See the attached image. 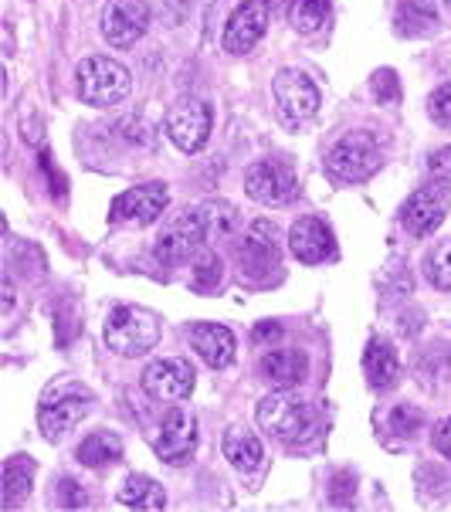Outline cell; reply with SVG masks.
I'll list each match as a JSON object with an SVG mask.
<instances>
[{
  "instance_id": "27",
  "label": "cell",
  "mask_w": 451,
  "mask_h": 512,
  "mask_svg": "<svg viewBox=\"0 0 451 512\" xmlns=\"http://www.w3.org/2000/svg\"><path fill=\"white\" fill-rule=\"evenodd\" d=\"M424 275H428V282L435 285V289L451 292V238L438 241V245L424 255Z\"/></svg>"
},
{
  "instance_id": "17",
  "label": "cell",
  "mask_w": 451,
  "mask_h": 512,
  "mask_svg": "<svg viewBox=\"0 0 451 512\" xmlns=\"http://www.w3.org/2000/svg\"><path fill=\"white\" fill-rule=\"evenodd\" d=\"M289 251L302 265H319L336 255L333 228L323 218H299L289 228Z\"/></svg>"
},
{
  "instance_id": "3",
  "label": "cell",
  "mask_w": 451,
  "mask_h": 512,
  "mask_svg": "<svg viewBox=\"0 0 451 512\" xmlns=\"http://www.w3.org/2000/svg\"><path fill=\"white\" fill-rule=\"evenodd\" d=\"M75 89L78 99L89 102V106H116L133 89V75L116 58L89 55L75 65Z\"/></svg>"
},
{
  "instance_id": "9",
  "label": "cell",
  "mask_w": 451,
  "mask_h": 512,
  "mask_svg": "<svg viewBox=\"0 0 451 512\" xmlns=\"http://www.w3.org/2000/svg\"><path fill=\"white\" fill-rule=\"evenodd\" d=\"M99 31L112 48H133L150 31V7L146 0H106Z\"/></svg>"
},
{
  "instance_id": "32",
  "label": "cell",
  "mask_w": 451,
  "mask_h": 512,
  "mask_svg": "<svg viewBox=\"0 0 451 512\" xmlns=\"http://www.w3.org/2000/svg\"><path fill=\"white\" fill-rule=\"evenodd\" d=\"M58 502L68 509H82V506H89V499H85V492H82V485L72 482V479H62V489H58Z\"/></svg>"
},
{
  "instance_id": "35",
  "label": "cell",
  "mask_w": 451,
  "mask_h": 512,
  "mask_svg": "<svg viewBox=\"0 0 451 512\" xmlns=\"http://www.w3.org/2000/svg\"><path fill=\"white\" fill-rule=\"evenodd\" d=\"M279 336H282V329L275 326V323H262V326L255 329V343H258V346L275 343V340H279Z\"/></svg>"
},
{
  "instance_id": "11",
  "label": "cell",
  "mask_w": 451,
  "mask_h": 512,
  "mask_svg": "<svg viewBox=\"0 0 451 512\" xmlns=\"http://www.w3.org/2000/svg\"><path fill=\"white\" fill-rule=\"evenodd\" d=\"M140 384L153 401H184L197 384V373L190 360L167 357V360H153L150 367L143 370Z\"/></svg>"
},
{
  "instance_id": "34",
  "label": "cell",
  "mask_w": 451,
  "mask_h": 512,
  "mask_svg": "<svg viewBox=\"0 0 451 512\" xmlns=\"http://www.w3.org/2000/svg\"><path fill=\"white\" fill-rule=\"evenodd\" d=\"M435 448H438L445 458H451V414L435 428Z\"/></svg>"
},
{
  "instance_id": "5",
  "label": "cell",
  "mask_w": 451,
  "mask_h": 512,
  "mask_svg": "<svg viewBox=\"0 0 451 512\" xmlns=\"http://www.w3.org/2000/svg\"><path fill=\"white\" fill-rule=\"evenodd\" d=\"M448 207H451V180L435 177L407 197V204L401 207V224L411 234L424 238V234H431L441 221H445Z\"/></svg>"
},
{
  "instance_id": "13",
  "label": "cell",
  "mask_w": 451,
  "mask_h": 512,
  "mask_svg": "<svg viewBox=\"0 0 451 512\" xmlns=\"http://www.w3.org/2000/svg\"><path fill=\"white\" fill-rule=\"evenodd\" d=\"M268 14L272 11H268L265 0H245V4H238L234 14L228 17V24H224L221 48L228 51V55H248V51L265 38Z\"/></svg>"
},
{
  "instance_id": "24",
  "label": "cell",
  "mask_w": 451,
  "mask_h": 512,
  "mask_svg": "<svg viewBox=\"0 0 451 512\" xmlns=\"http://www.w3.org/2000/svg\"><path fill=\"white\" fill-rule=\"evenodd\" d=\"M119 458H123V441H119L116 431H92V435L78 445V462L85 468L116 465Z\"/></svg>"
},
{
  "instance_id": "19",
  "label": "cell",
  "mask_w": 451,
  "mask_h": 512,
  "mask_svg": "<svg viewBox=\"0 0 451 512\" xmlns=\"http://www.w3.org/2000/svg\"><path fill=\"white\" fill-rule=\"evenodd\" d=\"M190 346H194V353L211 370L231 367L234 350H238V343H234V333H231L228 326H218V323H197V326H190Z\"/></svg>"
},
{
  "instance_id": "2",
  "label": "cell",
  "mask_w": 451,
  "mask_h": 512,
  "mask_svg": "<svg viewBox=\"0 0 451 512\" xmlns=\"http://www.w3.org/2000/svg\"><path fill=\"white\" fill-rule=\"evenodd\" d=\"M102 336L119 357H143L160 343V319L143 306H116L109 312Z\"/></svg>"
},
{
  "instance_id": "18",
  "label": "cell",
  "mask_w": 451,
  "mask_h": 512,
  "mask_svg": "<svg viewBox=\"0 0 451 512\" xmlns=\"http://www.w3.org/2000/svg\"><path fill=\"white\" fill-rule=\"evenodd\" d=\"M258 370L272 390H299L309 377V357L302 350H265Z\"/></svg>"
},
{
  "instance_id": "6",
  "label": "cell",
  "mask_w": 451,
  "mask_h": 512,
  "mask_svg": "<svg viewBox=\"0 0 451 512\" xmlns=\"http://www.w3.org/2000/svg\"><path fill=\"white\" fill-rule=\"evenodd\" d=\"M326 170L340 180L360 184V180L374 177L380 170V146L370 133H350L329 150L326 156Z\"/></svg>"
},
{
  "instance_id": "14",
  "label": "cell",
  "mask_w": 451,
  "mask_h": 512,
  "mask_svg": "<svg viewBox=\"0 0 451 512\" xmlns=\"http://www.w3.org/2000/svg\"><path fill=\"white\" fill-rule=\"evenodd\" d=\"M197 451V418L187 407H170L156 435V455L167 465H187Z\"/></svg>"
},
{
  "instance_id": "25",
  "label": "cell",
  "mask_w": 451,
  "mask_h": 512,
  "mask_svg": "<svg viewBox=\"0 0 451 512\" xmlns=\"http://www.w3.org/2000/svg\"><path fill=\"white\" fill-rule=\"evenodd\" d=\"M397 31L401 34H411V38H418V34H428L431 28L438 24V14L435 7L428 4V0H401L397 4Z\"/></svg>"
},
{
  "instance_id": "21",
  "label": "cell",
  "mask_w": 451,
  "mask_h": 512,
  "mask_svg": "<svg viewBox=\"0 0 451 512\" xmlns=\"http://www.w3.org/2000/svg\"><path fill=\"white\" fill-rule=\"evenodd\" d=\"M224 458L231 462V468H238V472H255L258 465H262L265 458V448L262 441H258V435H251L248 428H241V424H234V428L224 431Z\"/></svg>"
},
{
  "instance_id": "4",
  "label": "cell",
  "mask_w": 451,
  "mask_h": 512,
  "mask_svg": "<svg viewBox=\"0 0 451 512\" xmlns=\"http://www.w3.org/2000/svg\"><path fill=\"white\" fill-rule=\"evenodd\" d=\"M204 245H207V234H204L201 214H197V207H184V211L167 218L163 228L156 231L153 255L160 265H184L194 255H201Z\"/></svg>"
},
{
  "instance_id": "8",
  "label": "cell",
  "mask_w": 451,
  "mask_h": 512,
  "mask_svg": "<svg viewBox=\"0 0 451 512\" xmlns=\"http://www.w3.org/2000/svg\"><path fill=\"white\" fill-rule=\"evenodd\" d=\"M214 129V112L204 99H180L167 112V136L184 153H201Z\"/></svg>"
},
{
  "instance_id": "38",
  "label": "cell",
  "mask_w": 451,
  "mask_h": 512,
  "mask_svg": "<svg viewBox=\"0 0 451 512\" xmlns=\"http://www.w3.org/2000/svg\"><path fill=\"white\" fill-rule=\"evenodd\" d=\"M445 7H448V11H451V0H445Z\"/></svg>"
},
{
  "instance_id": "26",
  "label": "cell",
  "mask_w": 451,
  "mask_h": 512,
  "mask_svg": "<svg viewBox=\"0 0 451 512\" xmlns=\"http://www.w3.org/2000/svg\"><path fill=\"white\" fill-rule=\"evenodd\" d=\"M34 458H24V455H14L11 462L4 465V506H17V499H24L34 485Z\"/></svg>"
},
{
  "instance_id": "22",
  "label": "cell",
  "mask_w": 451,
  "mask_h": 512,
  "mask_svg": "<svg viewBox=\"0 0 451 512\" xmlns=\"http://www.w3.org/2000/svg\"><path fill=\"white\" fill-rule=\"evenodd\" d=\"M197 214H201V224H204V234L207 241H231L234 234L241 231V211L228 201H204L197 207Z\"/></svg>"
},
{
  "instance_id": "1",
  "label": "cell",
  "mask_w": 451,
  "mask_h": 512,
  "mask_svg": "<svg viewBox=\"0 0 451 512\" xmlns=\"http://www.w3.org/2000/svg\"><path fill=\"white\" fill-rule=\"evenodd\" d=\"M258 424L265 435L285 441V445H299L316 431V407H312L299 390H275L258 404Z\"/></svg>"
},
{
  "instance_id": "29",
  "label": "cell",
  "mask_w": 451,
  "mask_h": 512,
  "mask_svg": "<svg viewBox=\"0 0 451 512\" xmlns=\"http://www.w3.org/2000/svg\"><path fill=\"white\" fill-rule=\"evenodd\" d=\"M221 275H224L221 258L214 255V251H204L194 265V285L197 289H214V285H221Z\"/></svg>"
},
{
  "instance_id": "28",
  "label": "cell",
  "mask_w": 451,
  "mask_h": 512,
  "mask_svg": "<svg viewBox=\"0 0 451 512\" xmlns=\"http://www.w3.org/2000/svg\"><path fill=\"white\" fill-rule=\"evenodd\" d=\"M289 17H292V28H296L299 34H316L326 24L329 4L326 0H296Z\"/></svg>"
},
{
  "instance_id": "16",
  "label": "cell",
  "mask_w": 451,
  "mask_h": 512,
  "mask_svg": "<svg viewBox=\"0 0 451 512\" xmlns=\"http://www.w3.org/2000/svg\"><path fill=\"white\" fill-rule=\"evenodd\" d=\"M85 414H89V401H85L82 394H72V390H58L55 394V390H51L38 411V424H41V431L55 441V438H65L68 431H75L78 424L85 421Z\"/></svg>"
},
{
  "instance_id": "30",
  "label": "cell",
  "mask_w": 451,
  "mask_h": 512,
  "mask_svg": "<svg viewBox=\"0 0 451 512\" xmlns=\"http://www.w3.org/2000/svg\"><path fill=\"white\" fill-rule=\"evenodd\" d=\"M428 112H431V119H435L438 126L451 129V82L438 85V89L428 95Z\"/></svg>"
},
{
  "instance_id": "37",
  "label": "cell",
  "mask_w": 451,
  "mask_h": 512,
  "mask_svg": "<svg viewBox=\"0 0 451 512\" xmlns=\"http://www.w3.org/2000/svg\"><path fill=\"white\" fill-rule=\"evenodd\" d=\"M11 309H14V282L4 279V312H11Z\"/></svg>"
},
{
  "instance_id": "31",
  "label": "cell",
  "mask_w": 451,
  "mask_h": 512,
  "mask_svg": "<svg viewBox=\"0 0 451 512\" xmlns=\"http://www.w3.org/2000/svg\"><path fill=\"white\" fill-rule=\"evenodd\" d=\"M390 428H394V435H414V431L421 428V411L418 407L401 404L394 411V418H390Z\"/></svg>"
},
{
  "instance_id": "20",
  "label": "cell",
  "mask_w": 451,
  "mask_h": 512,
  "mask_svg": "<svg viewBox=\"0 0 451 512\" xmlns=\"http://www.w3.org/2000/svg\"><path fill=\"white\" fill-rule=\"evenodd\" d=\"M363 373H367L370 387L374 390H394L397 380H401V357H397L394 343L387 340H374L363 353Z\"/></svg>"
},
{
  "instance_id": "15",
  "label": "cell",
  "mask_w": 451,
  "mask_h": 512,
  "mask_svg": "<svg viewBox=\"0 0 451 512\" xmlns=\"http://www.w3.org/2000/svg\"><path fill=\"white\" fill-rule=\"evenodd\" d=\"M238 265H241V275L279 268V231H275L272 221L248 224L245 238H241V245H238Z\"/></svg>"
},
{
  "instance_id": "7",
  "label": "cell",
  "mask_w": 451,
  "mask_h": 512,
  "mask_svg": "<svg viewBox=\"0 0 451 512\" xmlns=\"http://www.w3.org/2000/svg\"><path fill=\"white\" fill-rule=\"evenodd\" d=\"M272 92H275V106H279V116L285 119L289 126H299V123H309L312 116L319 112V95L316 82L299 72V68H282L272 82Z\"/></svg>"
},
{
  "instance_id": "33",
  "label": "cell",
  "mask_w": 451,
  "mask_h": 512,
  "mask_svg": "<svg viewBox=\"0 0 451 512\" xmlns=\"http://www.w3.org/2000/svg\"><path fill=\"white\" fill-rule=\"evenodd\" d=\"M428 170L435 173V177H451V146L435 150L428 156Z\"/></svg>"
},
{
  "instance_id": "23",
  "label": "cell",
  "mask_w": 451,
  "mask_h": 512,
  "mask_svg": "<svg viewBox=\"0 0 451 512\" xmlns=\"http://www.w3.org/2000/svg\"><path fill=\"white\" fill-rule=\"evenodd\" d=\"M119 502H123L126 509L156 512L167 506V492H163V485L150 479V475H129L123 482V489H119Z\"/></svg>"
},
{
  "instance_id": "10",
  "label": "cell",
  "mask_w": 451,
  "mask_h": 512,
  "mask_svg": "<svg viewBox=\"0 0 451 512\" xmlns=\"http://www.w3.org/2000/svg\"><path fill=\"white\" fill-rule=\"evenodd\" d=\"M245 194L255 204L282 207L296 197V173L279 160H258L245 173Z\"/></svg>"
},
{
  "instance_id": "36",
  "label": "cell",
  "mask_w": 451,
  "mask_h": 512,
  "mask_svg": "<svg viewBox=\"0 0 451 512\" xmlns=\"http://www.w3.org/2000/svg\"><path fill=\"white\" fill-rule=\"evenodd\" d=\"M268 4V11L272 14H285V11H292V4H296V0H265Z\"/></svg>"
},
{
  "instance_id": "12",
  "label": "cell",
  "mask_w": 451,
  "mask_h": 512,
  "mask_svg": "<svg viewBox=\"0 0 451 512\" xmlns=\"http://www.w3.org/2000/svg\"><path fill=\"white\" fill-rule=\"evenodd\" d=\"M170 204V190L167 184H140L129 187L112 201L109 207V221L112 224H153L167 211Z\"/></svg>"
}]
</instances>
